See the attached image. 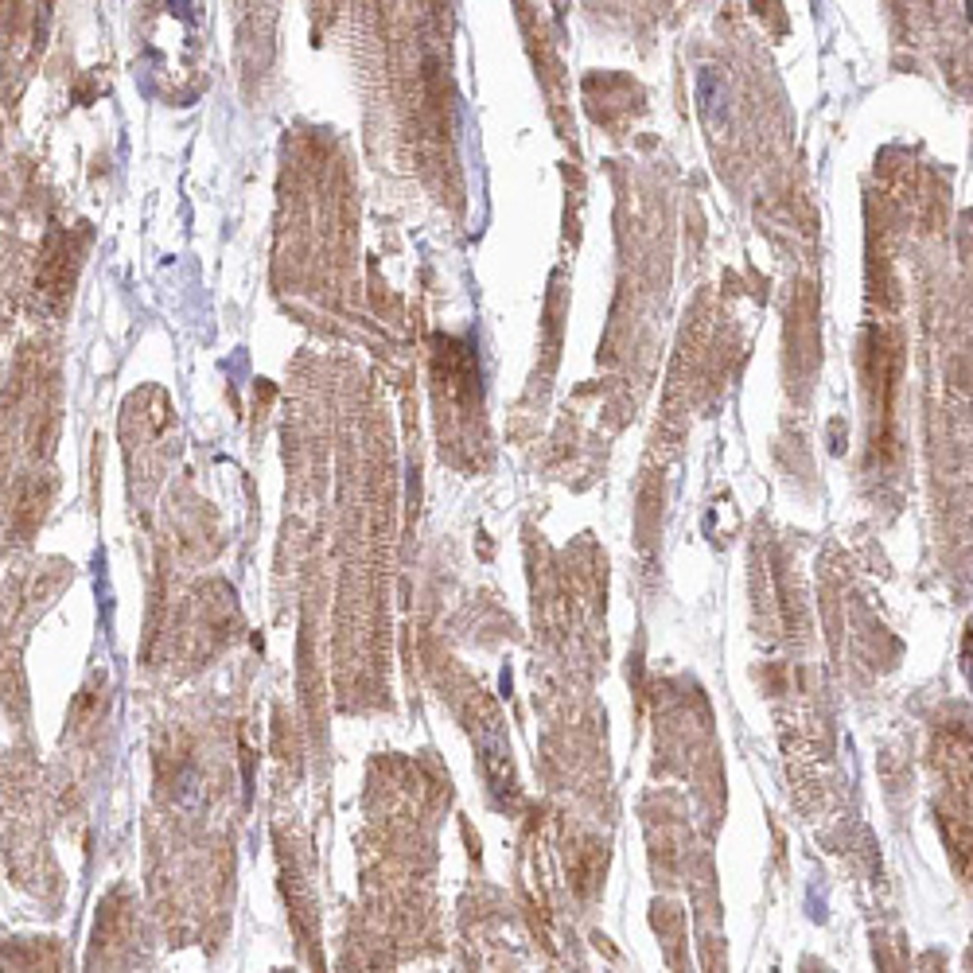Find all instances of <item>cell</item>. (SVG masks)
<instances>
[]
</instances>
